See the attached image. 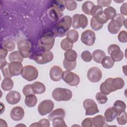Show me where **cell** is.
<instances>
[{
	"instance_id": "obj_1",
	"label": "cell",
	"mask_w": 127,
	"mask_h": 127,
	"mask_svg": "<svg viewBox=\"0 0 127 127\" xmlns=\"http://www.w3.org/2000/svg\"><path fill=\"white\" fill-rule=\"evenodd\" d=\"M125 85V81L121 77H109L102 82L100 87V91L105 95L121 89Z\"/></svg>"
},
{
	"instance_id": "obj_2",
	"label": "cell",
	"mask_w": 127,
	"mask_h": 127,
	"mask_svg": "<svg viewBox=\"0 0 127 127\" xmlns=\"http://www.w3.org/2000/svg\"><path fill=\"white\" fill-rule=\"evenodd\" d=\"M72 24V18L69 15L64 16L55 26L53 34L55 37L64 36L70 29Z\"/></svg>"
},
{
	"instance_id": "obj_3",
	"label": "cell",
	"mask_w": 127,
	"mask_h": 127,
	"mask_svg": "<svg viewBox=\"0 0 127 127\" xmlns=\"http://www.w3.org/2000/svg\"><path fill=\"white\" fill-rule=\"evenodd\" d=\"M126 19L122 14H117L115 17L111 20L108 25L109 32L113 34H117L119 32L121 27L126 24Z\"/></svg>"
},
{
	"instance_id": "obj_4",
	"label": "cell",
	"mask_w": 127,
	"mask_h": 127,
	"mask_svg": "<svg viewBox=\"0 0 127 127\" xmlns=\"http://www.w3.org/2000/svg\"><path fill=\"white\" fill-rule=\"evenodd\" d=\"M53 5L48 11L49 17L54 21L58 20L63 15L62 11L64 10V4L63 1H54Z\"/></svg>"
},
{
	"instance_id": "obj_5",
	"label": "cell",
	"mask_w": 127,
	"mask_h": 127,
	"mask_svg": "<svg viewBox=\"0 0 127 127\" xmlns=\"http://www.w3.org/2000/svg\"><path fill=\"white\" fill-rule=\"evenodd\" d=\"M72 93L70 90L66 88H56L52 92V97L57 101H67L71 99Z\"/></svg>"
},
{
	"instance_id": "obj_6",
	"label": "cell",
	"mask_w": 127,
	"mask_h": 127,
	"mask_svg": "<svg viewBox=\"0 0 127 127\" xmlns=\"http://www.w3.org/2000/svg\"><path fill=\"white\" fill-rule=\"evenodd\" d=\"M55 36L51 34H45L40 39L38 42L39 49L43 51H49L54 46Z\"/></svg>"
},
{
	"instance_id": "obj_7",
	"label": "cell",
	"mask_w": 127,
	"mask_h": 127,
	"mask_svg": "<svg viewBox=\"0 0 127 127\" xmlns=\"http://www.w3.org/2000/svg\"><path fill=\"white\" fill-rule=\"evenodd\" d=\"M20 74L25 80L28 81H31L37 78L38 76V71L35 66L27 65L22 67Z\"/></svg>"
},
{
	"instance_id": "obj_8",
	"label": "cell",
	"mask_w": 127,
	"mask_h": 127,
	"mask_svg": "<svg viewBox=\"0 0 127 127\" xmlns=\"http://www.w3.org/2000/svg\"><path fill=\"white\" fill-rule=\"evenodd\" d=\"M62 78L66 83L71 86H77L80 82V78L77 74L68 70L63 72Z\"/></svg>"
},
{
	"instance_id": "obj_9",
	"label": "cell",
	"mask_w": 127,
	"mask_h": 127,
	"mask_svg": "<svg viewBox=\"0 0 127 127\" xmlns=\"http://www.w3.org/2000/svg\"><path fill=\"white\" fill-rule=\"evenodd\" d=\"M88 23L87 18L83 14H75L72 16V26L74 29H84L88 25Z\"/></svg>"
},
{
	"instance_id": "obj_10",
	"label": "cell",
	"mask_w": 127,
	"mask_h": 127,
	"mask_svg": "<svg viewBox=\"0 0 127 127\" xmlns=\"http://www.w3.org/2000/svg\"><path fill=\"white\" fill-rule=\"evenodd\" d=\"M108 52L114 62L121 61L124 57L120 47L116 44L110 45L108 48Z\"/></svg>"
},
{
	"instance_id": "obj_11",
	"label": "cell",
	"mask_w": 127,
	"mask_h": 127,
	"mask_svg": "<svg viewBox=\"0 0 127 127\" xmlns=\"http://www.w3.org/2000/svg\"><path fill=\"white\" fill-rule=\"evenodd\" d=\"M83 106L85 110V115L86 116L94 115L99 112L97 105L92 99H85L83 101Z\"/></svg>"
},
{
	"instance_id": "obj_12",
	"label": "cell",
	"mask_w": 127,
	"mask_h": 127,
	"mask_svg": "<svg viewBox=\"0 0 127 127\" xmlns=\"http://www.w3.org/2000/svg\"><path fill=\"white\" fill-rule=\"evenodd\" d=\"M54 107V103L51 100H45L40 103L38 106V111L40 115L45 116L51 113Z\"/></svg>"
},
{
	"instance_id": "obj_13",
	"label": "cell",
	"mask_w": 127,
	"mask_h": 127,
	"mask_svg": "<svg viewBox=\"0 0 127 127\" xmlns=\"http://www.w3.org/2000/svg\"><path fill=\"white\" fill-rule=\"evenodd\" d=\"M31 43L26 40H21L17 43L18 51L23 58H28L31 55Z\"/></svg>"
},
{
	"instance_id": "obj_14",
	"label": "cell",
	"mask_w": 127,
	"mask_h": 127,
	"mask_svg": "<svg viewBox=\"0 0 127 127\" xmlns=\"http://www.w3.org/2000/svg\"><path fill=\"white\" fill-rule=\"evenodd\" d=\"M80 39L81 42L85 45L92 46L96 40L95 33L91 30H86L82 33Z\"/></svg>"
},
{
	"instance_id": "obj_15",
	"label": "cell",
	"mask_w": 127,
	"mask_h": 127,
	"mask_svg": "<svg viewBox=\"0 0 127 127\" xmlns=\"http://www.w3.org/2000/svg\"><path fill=\"white\" fill-rule=\"evenodd\" d=\"M54 55L51 51H44L42 53L37 55L34 58V61L38 64H43L49 63L53 60Z\"/></svg>"
},
{
	"instance_id": "obj_16",
	"label": "cell",
	"mask_w": 127,
	"mask_h": 127,
	"mask_svg": "<svg viewBox=\"0 0 127 127\" xmlns=\"http://www.w3.org/2000/svg\"><path fill=\"white\" fill-rule=\"evenodd\" d=\"M88 80L91 82H99L102 76V73L100 68L97 67H92L89 69L87 74Z\"/></svg>"
},
{
	"instance_id": "obj_17",
	"label": "cell",
	"mask_w": 127,
	"mask_h": 127,
	"mask_svg": "<svg viewBox=\"0 0 127 127\" xmlns=\"http://www.w3.org/2000/svg\"><path fill=\"white\" fill-rule=\"evenodd\" d=\"M7 66L11 77L17 76L21 74L23 67L22 64L20 62H10L7 64Z\"/></svg>"
},
{
	"instance_id": "obj_18",
	"label": "cell",
	"mask_w": 127,
	"mask_h": 127,
	"mask_svg": "<svg viewBox=\"0 0 127 127\" xmlns=\"http://www.w3.org/2000/svg\"><path fill=\"white\" fill-rule=\"evenodd\" d=\"M24 114V111L22 107L16 106L11 109L10 116L11 119L13 121H19L23 119Z\"/></svg>"
},
{
	"instance_id": "obj_19",
	"label": "cell",
	"mask_w": 127,
	"mask_h": 127,
	"mask_svg": "<svg viewBox=\"0 0 127 127\" xmlns=\"http://www.w3.org/2000/svg\"><path fill=\"white\" fill-rule=\"evenodd\" d=\"M63 71L61 67L58 65H54L51 67L50 70V77L54 81H60L62 78Z\"/></svg>"
},
{
	"instance_id": "obj_20",
	"label": "cell",
	"mask_w": 127,
	"mask_h": 127,
	"mask_svg": "<svg viewBox=\"0 0 127 127\" xmlns=\"http://www.w3.org/2000/svg\"><path fill=\"white\" fill-rule=\"evenodd\" d=\"M6 102L10 105H14L18 103L21 100L20 94L15 90L9 91L5 97Z\"/></svg>"
},
{
	"instance_id": "obj_21",
	"label": "cell",
	"mask_w": 127,
	"mask_h": 127,
	"mask_svg": "<svg viewBox=\"0 0 127 127\" xmlns=\"http://www.w3.org/2000/svg\"><path fill=\"white\" fill-rule=\"evenodd\" d=\"M32 89L34 94H40L44 93L46 91V87L45 85L39 81L34 82L31 84Z\"/></svg>"
},
{
	"instance_id": "obj_22",
	"label": "cell",
	"mask_w": 127,
	"mask_h": 127,
	"mask_svg": "<svg viewBox=\"0 0 127 127\" xmlns=\"http://www.w3.org/2000/svg\"><path fill=\"white\" fill-rule=\"evenodd\" d=\"M117 115V113L114 110L113 108L110 107L106 110L104 114V118L106 122H111L114 120Z\"/></svg>"
},
{
	"instance_id": "obj_23",
	"label": "cell",
	"mask_w": 127,
	"mask_h": 127,
	"mask_svg": "<svg viewBox=\"0 0 127 127\" xmlns=\"http://www.w3.org/2000/svg\"><path fill=\"white\" fill-rule=\"evenodd\" d=\"M65 116V113L64 110L62 108H58L50 114L48 116L49 120L52 121L56 118H64Z\"/></svg>"
},
{
	"instance_id": "obj_24",
	"label": "cell",
	"mask_w": 127,
	"mask_h": 127,
	"mask_svg": "<svg viewBox=\"0 0 127 127\" xmlns=\"http://www.w3.org/2000/svg\"><path fill=\"white\" fill-rule=\"evenodd\" d=\"M112 107L118 115L125 111L126 109V104L122 100H117L114 102Z\"/></svg>"
},
{
	"instance_id": "obj_25",
	"label": "cell",
	"mask_w": 127,
	"mask_h": 127,
	"mask_svg": "<svg viewBox=\"0 0 127 127\" xmlns=\"http://www.w3.org/2000/svg\"><path fill=\"white\" fill-rule=\"evenodd\" d=\"M93 126L95 127H102L105 124V120L104 117L101 115L96 116L91 118Z\"/></svg>"
},
{
	"instance_id": "obj_26",
	"label": "cell",
	"mask_w": 127,
	"mask_h": 127,
	"mask_svg": "<svg viewBox=\"0 0 127 127\" xmlns=\"http://www.w3.org/2000/svg\"><path fill=\"white\" fill-rule=\"evenodd\" d=\"M92 56L94 62L100 64L101 63L103 59L106 56V54L101 50H96L93 52Z\"/></svg>"
},
{
	"instance_id": "obj_27",
	"label": "cell",
	"mask_w": 127,
	"mask_h": 127,
	"mask_svg": "<svg viewBox=\"0 0 127 127\" xmlns=\"http://www.w3.org/2000/svg\"><path fill=\"white\" fill-rule=\"evenodd\" d=\"M1 88L4 91H10L13 87V81L11 78H4L1 84Z\"/></svg>"
},
{
	"instance_id": "obj_28",
	"label": "cell",
	"mask_w": 127,
	"mask_h": 127,
	"mask_svg": "<svg viewBox=\"0 0 127 127\" xmlns=\"http://www.w3.org/2000/svg\"><path fill=\"white\" fill-rule=\"evenodd\" d=\"M37 98L35 94H30L25 96V103L28 107H34L37 103Z\"/></svg>"
},
{
	"instance_id": "obj_29",
	"label": "cell",
	"mask_w": 127,
	"mask_h": 127,
	"mask_svg": "<svg viewBox=\"0 0 127 127\" xmlns=\"http://www.w3.org/2000/svg\"><path fill=\"white\" fill-rule=\"evenodd\" d=\"M66 36L68 41L73 43L76 42L78 39V33L75 29H71L67 32Z\"/></svg>"
},
{
	"instance_id": "obj_30",
	"label": "cell",
	"mask_w": 127,
	"mask_h": 127,
	"mask_svg": "<svg viewBox=\"0 0 127 127\" xmlns=\"http://www.w3.org/2000/svg\"><path fill=\"white\" fill-rule=\"evenodd\" d=\"M8 59L10 62L22 63L23 60V57L21 56L19 51H15L9 55Z\"/></svg>"
},
{
	"instance_id": "obj_31",
	"label": "cell",
	"mask_w": 127,
	"mask_h": 127,
	"mask_svg": "<svg viewBox=\"0 0 127 127\" xmlns=\"http://www.w3.org/2000/svg\"><path fill=\"white\" fill-rule=\"evenodd\" d=\"M101 64L103 67L106 69L112 68L115 64V62L109 56H105L101 61Z\"/></svg>"
},
{
	"instance_id": "obj_32",
	"label": "cell",
	"mask_w": 127,
	"mask_h": 127,
	"mask_svg": "<svg viewBox=\"0 0 127 127\" xmlns=\"http://www.w3.org/2000/svg\"><path fill=\"white\" fill-rule=\"evenodd\" d=\"M77 57V55L76 52L73 50L67 51L64 54V60L69 62L76 61Z\"/></svg>"
},
{
	"instance_id": "obj_33",
	"label": "cell",
	"mask_w": 127,
	"mask_h": 127,
	"mask_svg": "<svg viewBox=\"0 0 127 127\" xmlns=\"http://www.w3.org/2000/svg\"><path fill=\"white\" fill-rule=\"evenodd\" d=\"M94 4L91 1H86L82 5V10L83 12L87 15H90V11L94 6Z\"/></svg>"
},
{
	"instance_id": "obj_34",
	"label": "cell",
	"mask_w": 127,
	"mask_h": 127,
	"mask_svg": "<svg viewBox=\"0 0 127 127\" xmlns=\"http://www.w3.org/2000/svg\"><path fill=\"white\" fill-rule=\"evenodd\" d=\"M109 20L113 19L117 14L116 9L112 6H108L103 11Z\"/></svg>"
},
{
	"instance_id": "obj_35",
	"label": "cell",
	"mask_w": 127,
	"mask_h": 127,
	"mask_svg": "<svg viewBox=\"0 0 127 127\" xmlns=\"http://www.w3.org/2000/svg\"><path fill=\"white\" fill-rule=\"evenodd\" d=\"M73 46V44L67 40L66 38H64L62 40L61 42V48L65 51L72 50V48Z\"/></svg>"
},
{
	"instance_id": "obj_36",
	"label": "cell",
	"mask_w": 127,
	"mask_h": 127,
	"mask_svg": "<svg viewBox=\"0 0 127 127\" xmlns=\"http://www.w3.org/2000/svg\"><path fill=\"white\" fill-rule=\"evenodd\" d=\"M96 20L100 24L104 25V24L106 23L108 20V18L107 17L103 11L98 13L95 16H94Z\"/></svg>"
},
{
	"instance_id": "obj_37",
	"label": "cell",
	"mask_w": 127,
	"mask_h": 127,
	"mask_svg": "<svg viewBox=\"0 0 127 127\" xmlns=\"http://www.w3.org/2000/svg\"><path fill=\"white\" fill-rule=\"evenodd\" d=\"M3 48L6 49L7 51H12L15 49V44L14 42L10 40H7L3 42L2 44Z\"/></svg>"
},
{
	"instance_id": "obj_38",
	"label": "cell",
	"mask_w": 127,
	"mask_h": 127,
	"mask_svg": "<svg viewBox=\"0 0 127 127\" xmlns=\"http://www.w3.org/2000/svg\"><path fill=\"white\" fill-rule=\"evenodd\" d=\"M63 2L65 7L68 10H74L77 7V3L74 0H64Z\"/></svg>"
},
{
	"instance_id": "obj_39",
	"label": "cell",
	"mask_w": 127,
	"mask_h": 127,
	"mask_svg": "<svg viewBox=\"0 0 127 127\" xmlns=\"http://www.w3.org/2000/svg\"><path fill=\"white\" fill-rule=\"evenodd\" d=\"M53 122V126L54 127H65L67 126L65 124L64 118H56L52 120Z\"/></svg>"
},
{
	"instance_id": "obj_40",
	"label": "cell",
	"mask_w": 127,
	"mask_h": 127,
	"mask_svg": "<svg viewBox=\"0 0 127 127\" xmlns=\"http://www.w3.org/2000/svg\"><path fill=\"white\" fill-rule=\"evenodd\" d=\"M76 65V61L74 62H69L65 60L63 61V66L64 68L68 71H71L74 69Z\"/></svg>"
},
{
	"instance_id": "obj_41",
	"label": "cell",
	"mask_w": 127,
	"mask_h": 127,
	"mask_svg": "<svg viewBox=\"0 0 127 127\" xmlns=\"http://www.w3.org/2000/svg\"><path fill=\"white\" fill-rule=\"evenodd\" d=\"M117 121L118 123L120 125H124L127 123V113L125 111L117 116Z\"/></svg>"
},
{
	"instance_id": "obj_42",
	"label": "cell",
	"mask_w": 127,
	"mask_h": 127,
	"mask_svg": "<svg viewBox=\"0 0 127 127\" xmlns=\"http://www.w3.org/2000/svg\"><path fill=\"white\" fill-rule=\"evenodd\" d=\"M96 99L97 101L100 104H104L108 101V98L106 95L103 94L101 92H98L96 94Z\"/></svg>"
},
{
	"instance_id": "obj_43",
	"label": "cell",
	"mask_w": 127,
	"mask_h": 127,
	"mask_svg": "<svg viewBox=\"0 0 127 127\" xmlns=\"http://www.w3.org/2000/svg\"><path fill=\"white\" fill-rule=\"evenodd\" d=\"M90 25L92 29L95 31H98L100 30L103 26V25L99 23L94 17H92L91 19Z\"/></svg>"
},
{
	"instance_id": "obj_44",
	"label": "cell",
	"mask_w": 127,
	"mask_h": 127,
	"mask_svg": "<svg viewBox=\"0 0 127 127\" xmlns=\"http://www.w3.org/2000/svg\"><path fill=\"white\" fill-rule=\"evenodd\" d=\"M30 127H50L49 121L46 119H42L38 122L33 123L30 126Z\"/></svg>"
},
{
	"instance_id": "obj_45",
	"label": "cell",
	"mask_w": 127,
	"mask_h": 127,
	"mask_svg": "<svg viewBox=\"0 0 127 127\" xmlns=\"http://www.w3.org/2000/svg\"><path fill=\"white\" fill-rule=\"evenodd\" d=\"M81 58L85 62H90L92 59L91 54L88 51H85L81 54Z\"/></svg>"
},
{
	"instance_id": "obj_46",
	"label": "cell",
	"mask_w": 127,
	"mask_h": 127,
	"mask_svg": "<svg viewBox=\"0 0 127 127\" xmlns=\"http://www.w3.org/2000/svg\"><path fill=\"white\" fill-rule=\"evenodd\" d=\"M118 39L122 43H126L127 42V33L126 31H121L118 35Z\"/></svg>"
},
{
	"instance_id": "obj_47",
	"label": "cell",
	"mask_w": 127,
	"mask_h": 127,
	"mask_svg": "<svg viewBox=\"0 0 127 127\" xmlns=\"http://www.w3.org/2000/svg\"><path fill=\"white\" fill-rule=\"evenodd\" d=\"M102 11H103V8L101 6L99 5H94L90 11V15H92L93 17H94L98 13H99V12Z\"/></svg>"
},
{
	"instance_id": "obj_48",
	"label": "cell",
	"mask_w": 127,
	"mask_h": 127,
	"mask_svg": "<svg viewBox=\"0 0 127 127\" xmlns=\"http://www.w3.org/2000/svg\"><path fill=\"white\" fill-rule=\"evenodd\" d=\"M22 92L25 96L30 94H35L32 90L31 84H27L24 86L22 89Z\"/></svg>"
},
{
	"instance_id": "obj_49",
	"label": "cell",
	"mask_w": 127,
	"mask_h": 127,
	"mask_svg": "<svg viewBox=\"0 0 127 127\" xmlns=\"http://www.w3.org/2000/svg\"><path fill=\"white\" fill-rule=\"evenodd\" d=\"M81 126L83 127H92L93 126L91 118H85L81 123Z\"/></svg>"
},
{
	"instance_id": "obj_50",
	"label": "cell",
	"mask_w": 127,
	"mask_h": 127,
	"mask_svg": "<svg viewBox=\"0 0 127 127\" xmlns=\"http://www.w3.org/2000/svg\"><path fill=\"white\" fill-rule=\"evenodd\" d=\"M98 5L102 7H108L112 2V0H98L97 1Z\"/></svg>"
},
{
	"instance_id": "obj_51",
	"label": "cell",
	"mask_w": 127,
	"mask_h": 127,
	"mask_svg": "<svg viewBox=\"0 0 127 127\" xmlns=\"http://www.w3.org/2000/svg\"><path fill=\"white\" fill-rule=\"evenodd\" d=\"M1 70L2 71V73L3 74V75L5 78H6V77L11 78V76L10 75V74L9 73V70H8L7 64L5 66H4L2 68H1Z\"/></svg>"
},
{
	"instance_id": "obj_52",
	"label": "cell",
	"mask_w": 127,
	"mask_h": 127,
	"mask_svg": "<svg viewBox=\"0 0 127 127\" xmlns=\"http://www.w3.org/2000/svg\"><path fill=\"white\" fill-rule=\"evenodd\" d=\"M127 3H123L122 5V6H121L120 11H121V13L122 15H127Z\"/></svg>"
},
{
	"instance_id": "obj_53",
	"label": "cell",
	"mask_w": 127,
	"mask_h": 127,
	"mask_svg": "<svg viewBox=\"0 0 127 127\" xmlns=\"http://www.w3.org/2000/svg\"><path fill=\"white\" fill-rule=\"evenodd\" d=\"M7 54V51L3 48H1L0 51V59H5Z\"/></svg>"
},
{
	"instance_id": "obj_54",
	"label": "cell",
	"mask_w": 127,
	"mask_h": 127,
	"mask_svg": "<svg viewBox=\"0 0 127 127\" xmlns=\"http://www.w3.org/2000/svg\"><path fill=\"white\" fill-rule=\"evenodd\" d=\"M0 69L2 68L3 67L5 66L7 63L5 59H0Z\"/></svg>"
}]
</instances>
